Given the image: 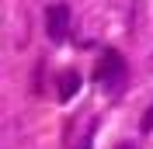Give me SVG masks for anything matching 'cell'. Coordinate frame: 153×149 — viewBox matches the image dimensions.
Segmentation results:
<instances>
[{"instance_id": "cell-6", "label": "cell", "mask_w": 153, "mask_h": 149, "mask_svg": "<svg viewBox=\"0 0 153 149\" xmlns=\"http://www.w3.org/2000/svg\"><path fill=\"white\" fill-rule=\"evenodd\" d=\"M80 149H91V139H84V142H80Z\"/></svg>"}, {"instance_id": "cell-1", "label": "cell", "mask_w": 153, "mask_h": 149, "mask_svg": "<svg viewBox=\"0 0 153 149\" xmlns=\"http://www.w3.org/2000/svg\"><path fill=\"white\" fill-rule=\"evenodd\" d=\"M125 76H129V66H125L122 52L105 49V56L97 59V66H94V80L105 87L108 94H118V90L125 87Z\"/></svg>"}, {"instance_id": "cell-2", "label": "cell", "mask_w": 153, "mask_h": 149, "mask_svg": "<svg viewBox=\"0 0 153 149\" xmlns=\"http://www.w3.org/2000/svg\"><path fill=\"white\" fill-rule=\"evenodd\" d=\"M45 35H49V42H66V35H70V7L66 4H49L45 7Z\"/></svg>"}, {"instance_id": "cell-5", "label": "cell", "mask_w": 153, "mask_h": 149, "mask_svg": "<svg viewBox=\"0 0 153 149\" xmlns=\"http://www.w3.org/2000/svg\"><path fill=\"white\" fill-rule=\"evenodd\" d=\"M115 149H136V146H132V142H118Z\"/></svg>"}, {"instance_id": "cell-4", "label": "cell", "mask_w": 153, "mask_h": 149, "mask_svg": "<svg viewBox=\"0 0 153 149\" xmlns=\"http://www.w3.org/2000/svg\"><path fill=\"white\" fill-rule=\"evenodd\" d=\"M139 132H153V104L143 111V118H139Z\"/></svg>"}, {"instance_id": "cell-3", "label": "cell", "mask_w": 153, "mask_h": 149, "mask_svg": "<svg viewBox=\"0 0 153 149\" xmlns=\"http://www.w3.org/2000/svg\"><path fill=\"white\" fill-rule=\"evenodd\" d=\"M80 83H84V76L76 73V69H66V73L59 76V101H63V104L73 101V94L80 90Z\"/></svg>"}]
</instances>
